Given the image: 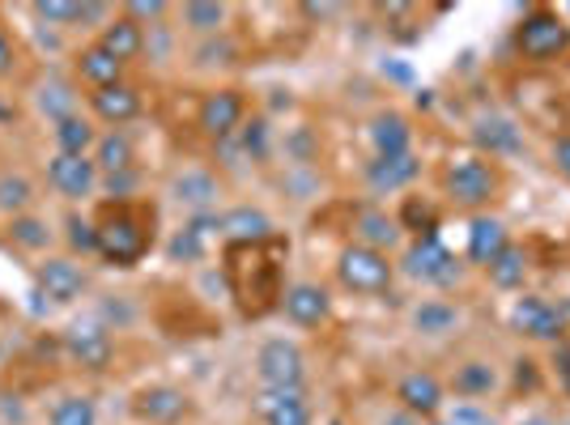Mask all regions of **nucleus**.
Returning a JSON list of instances; mask_svg holds the SVG:
<instances>
[{
  "mask_svg": "<svg viewBox=\"0 0 570 425\" xmlns=\"http://www.w3.org/2000/svg\"><path fill=\"white\" fill-rule=\"evenodd\" d=\"M285 256L289 243L282 235L264 243H226L222 247V277L243 319H264L282 310L285 298Z\"/></svg>",
  "mask_w": 570,
  "mask_h": 425,
  "instance_id": "f257e3e1",
  "label": "nucleus"
},
{
  "mask_svg": "<svg viewBox=\"0 0 570 425\" xmlns=\"http://www.w3.org/2000/svg\"><path fill=\"white\" fill-rule=\"evenodd\" d=\"M98 260L111 268H137L158 243V209L154 200H102L95 209Z\"/></svg>",
  "mask_w": 570,
  "mask_h": 425,
  "instance_id": "f03ea898",
  "label": "nucleus"
},
{
  "mask_svg": "<svg viewBox=\"0 0 570 425\" xmlns=\"http://www.w3.org/2000/svg\"><path fill=\"white\" fill-rule=\"evenodd\" d=\"M439 188L448 196V205L476 217V212H490V205L502 196V170L481 154H460V158H448Z\"/></svg>",
  "mask_w": 570,
  "mask_h": 425,
  "instance_id": "7ed1b4c3",
  "label": "nucleus"
},
{
  "mask_svg": "<svg viewBox=\"0 0 570 425\" xmlns=\"http://www.w3.org/2000/svg\"><path fill=\"white\" fill-rule=\"evenodd\" d=\"M511 43L523 65H558L570 56V22L562 9H549V4H532L523 13L515 30H511Z\"/></svg>",
  "mask_w": 570,
  "mask_h": 425,
  "instance_id": "20e7f679",
  "label": "nucleus"
},
{
  "mask_svg": "<svg viewBox=\"0 0 570 425\" xmlns=\"http://www.w3.org/2000/svg\"><path fill=\"white\" fill-rule=\"evenodd\" d=\"M336 281L350 294H362V298H380L396 285V260L387 251H375L366 243H350L341 247L336 256Z\"/></svg>",
  "mask_w": 570,
  "mask_h": 425,
  "instance_id": "39448f33",
  "label": "nucleus"
},
{
  "mask_svg": "<svg viewBox=\"0 0 570 425\" xmlns=\"http://www.w3.org/2000/svg\"><path fill=\"white\" fill-rule=\"evenodd\" d=\"M396 268H401L404 277H413V281H422V285H434V289H452V285L464 277L460 260L448 251V243L439 235L413 238V243L404 247V256Z\"/></svg>",
  "mask_w": 570,
  "mask_h": 425,
  "instance_id": "423d86ee",
  "label": "nucleus"
},
{
  "mask_svg": "<svg viewBox=\"0 0 570 425\" xmlns=\"http://www.w3.org/2000/svg\"><path fill=\"white\" fill-rule=\"evenodd\" d=\"M243 123H247V90L238 86H217L196 102V128L214 145H226Z\"/></svg>",
  "mask_w": 570,
  "mask_h": 425,
  "instance_id": "0eeeda50",
  "label": "nucleus"
},
{
  "mask_svg": "<svg viewBox=\"0 0 570 425\" xmlns=\"http://www.w3.org/2000/svg\"><path fill=\"white\" fill-rule=\"evenodd\" d=\"M256 383L264 392H285V387H307V354L285 340L273 336L256 349Z\"/></svg>",
  "mask_w": 570,
  "mask_h": 425,
  "instance_id": "6e6552de",
  "label": "nucleus"
},
{
  "mask_svg": "<svg viewBox=\"0 0 570 425\" xmlns=\"http://www.w3.org/2000/svg\"><path fill=\"white\" fill-rule=\"evenodd\" d=\"M511 328L523 340H541V345H558L567 336V310L549 303L546 294H520L511 303Z\"/></svg>",
  "mask_w": 570,
  "mask_h": 425,
  "instance_id": "1a4fd4ad",
  "label": "nucleus"
},
{
  "mask_svg": "<svg viewBox=\"0 0 570 425\" xmlns=\"http://www.w3.org/2000/svg\"><path fill=\"white\" fill-rule=\"evenodd\" d=\"M35 285H39V294L48 298L51 307H72V303L86 298L90 277L72 256H43L39 268H35Z\"/></svg>",
  "mask_w": 570,
  "mask_h": 425,
  "instance_id": "9d476101",
  "label": "nucleus"
},
{
  "mask_svg": "<svg viewBox=\"0 0 570 425\" xmlns=\"http://www.w3.org/2000/svg\"><path fill=\"white\" fill-rule=\"evenodd\" d=\"M392 396L401 404V413H409L413 422H434L443 413V404H448V387L434 370H409V375L396 378Z\"/></svg>",
  "mask_w": 570,
  "mask_h": 425,
  "instance_id": "9b49d317",
  "label": "nucleus"
},
{
  "mask_svg": "<svg viewBox=\"0 0 570 425\" xmlns=\"http://www.w3.org/2000/svg\"><path fill=\"white\" fill-rule=\"evenodd\" d=\"M282 315L303 332L324 328L333 319V294L324 285L315 281H294L285 285V298H282Z\"/></svg>",
  "mask_w": 570,
  "mask_h": 425,
  "instance_id": "f8f14e48",
  "label": "nucleus"
},
{
  "mask_svg": "<svg viewBox=\"0 0 570 425\" xmlns=\"http://www.w3.org/2000/svg\"><path fill=\"white\" fill-rule=\"evenodd\" d=\"M48 184L65 200H90L102 184L95 158H72V154H51L48 158Z\"/></svg>",
  "mask_w": 570,
  "mask_h": 425,
  "instance_id": "ddd939ff",
  "label": "nucleus"
},
{
  "mask_svg": "<svg viewBox=\"0 0 570 425\" xmlns=\"http://www.w3.org/2000/svg\"><path fill=\"white\" fill-rule=\"evenodd\" d=\"M132 413L145 425H179L191 413V396L184 387H175V383H149V387L137 392Z\"/></svg>",
  "mask_w": 570,
  "mask_h": 425,
  "instance_id": "4468645a",
  "label": "nucleus"
},
{
  "mask_svg": "<svg viewBox=\"0 0 570 425\" xmlns=\"http://www.w3.org/2000/svg\"><path fill=\"white\" fill-rule=\"evenodd\" d=\"M65 354L81 366V370H107L111 366V357H116V340H111V332L95 324V319H81V324H72L65 332Z\"/></svg>",
  "mask_w": 570,
  "mask_h": 425,
  "instance_id": "2eb2a0df",
  "label": "nucleus"
},
{
  "mask_svg": "<svg viewBox=\"0 0 570 425\" xmlns=\"http://www.w3.org/2000/svg\"><path fill=\"white\" fill-rule=\"evenodd\" d=\"M170 196L196 217V212H217V200L226 196V188H222V179H217L209 166H184L170 179Z\"/></svg>",
  "mask_w": 570,
  "mask_h": 425,
  "instance_id": "dca6fc26",
  "label": "nucleus"
},
{
  "mask_svg": "<svg viewBox=\"0 0 570 425\" xmlns=\"http://www.w3.org/2000/svg\"><path fill=\"white\" fill-rule=\"evenodd\" d=\"M86 102H90V119H95V123H107V128L132 123L145 107L141 90H137L132 81H116V86H107V90H90Z\"/></svg>",
  "mask_w": 570,
  "mask_h": 425,
  "instance_id": "f3484780",
  "label": "nucleus"
},
{
  "mask_svg": "<svg viewBox=\"0 0 570 425\" xmlns=\"http://www.w3.org/2000/svg\"><path fill=\"white\" fill-rule=\"evenodd\" d=\"M366 141L375 149V158H401V154H413V119L387 107V111H375L366 119Z\"/></svg>",
  "mask_w": 570,
  "mask_h": 425,
  "instance_id": "a211bd4d",
  "label": "nucleus"
},
{
  "mask_svg": "<svg viewBox=\"0 0 570 425\" xmlns=\"http://www.w3.org/2000/svg\"><path fill=\"white\" fill-rule=\"evenodd\" d=\"M366 188L375 196H396V191H409L417 179H422V158L417 154H401V158H375L366 162Z\"/></svg>",
  "mask_w": 570,
  "mask_h": 425,
  "instance_id": "6ab92c4d",
  "label": "nucleus"
},
{
  "mask_svg": "<svg viewBox=\"0 0 570 425\" xmlns=\"http://www.w3.org/2000/svg\"><path fill=\"white\" fill-rule=\"evenodd\" d=\"M256 417L264 425H311V401L307 387H285V392H264L256 396Z\"/></svg>",
  "mask_w": 570,
  "mask_h": 425,
  "instance_id": "aec40b11",
  "label": "nucleus"
},
{
  "mask_svg": "<svg viewBox=\"0 0 570 425\" xmlns=\"http://www.w3.org/2000/svg\"><path fill=\"white\" fill-rule=\"evenodd\" d=\"M102 51H111L119 65L128 69L132 60H141V51L145 43H149V34H145V26H137L128 13H111L107 22H102V30H98V39H95Z\"/></svg>",
  "mask_w": 570,
  "mask_h": 425,
  "instance_id": "412c9836",
  "label": "nucleus"
},
{
  "mask_svg": "<svg viewBox=\"0 0 570 425\" xmlns=\"http://www.w3.org/2000/svg\"><path fill=\"white\" fill-rule=\"evenodd\" d=\"M214 238H222V230H217V212H196V217H188V226L184 230H175V238H170V260L175 264H196L209 256V247H214Z\"/></svg>",
  "mask_w": 570,
  "mask_h": 425,
  "instance_id": "4be33fe9",
  "label": "nucleus"
},
{
  "mask_svg": "<svg viewBox=\"0 0 570 425\" xmlns=\"http://www.w3.org/2000/svg\"><path fill=\"white\" fill-rule=\"evenodd\" d=\"M507 243H511L507 221H502V217H490V212H476L473 221H469V243H464V256H469L476 268H485V264L494 260Z\"/></svg>",
  "mask_w": 570,
  "mask_h": 425,
  "instance_id": "5701e85b",
  "label": "nucleus"
},
{
  "mask_svg": "<svg viewBox=\"0 0 570 425\" xmlns=\"http://www.w3.org/2000/svg\"><path fill=\"white\" fill-rule=\"evenodd\" d=\"M217 230L226 243H264V238H273V217L264 209H252V205H238V209H226L217 212Z\"/></svg>",
  "mask_w": 570,
  "mask_h": 425,
  "instance_id": "b1692460",
  "label": "nucleus"
},
{
  "mask_svg": "<svg viewBox=\"0 0 570 425\" xmlns=\"http://www.w3.org/2000/svg\"><path fill=\"white\" fill-rule=\"evenodd\" d=\"M354 243H366L375 251H396L404 243V230L396 217H387L383 209H357L354 212Z\"/></svg>",
  "mask_w": 570,
  "mask_h": 425,
  "instance_id": "393cba45",
  "label": "nucleus"
},
{
  "mask_svg": "<svg viewBox=\"0 0 570 425\" xmlns=\"http://www.w3.org/2000/svg\"><path fill=\"white\" fill-rule=\"evenodd\" d=\"M72 72H77V81H86L90 90H107V86L124 81V65H119L111 51L98 48V43L77 48V56H72Z\"/></svg>",
  "mask_w": 570,
  "mask_h": 425,
  "instance_id": "a878e982",
  "label": "nucleus"
},
{
  "mask_svg": "<svg viewBox=\"0 0 570 425\" xmlns=\"http://www.w3.org/2000/svg\"><path fill=\"white\" fill-rule=\"evenodd\" d=\"M473 141H476V149H481V158H485V154H490V158H507V154H520L523 149L520 128H515V119H507V116L476 119Z\"/></svg>",
  "mask_w": 570,
  "mask_h": 425,
  "instance_id": "bb28decb",
  "label": "nucleus"
},
{
  "mask_svg": "<svg viewBox=\"0 0 570 425\" xmlns=\"http://www.w3.org/2000/svg\"><path fill=\"white\" fill-rule=\"evenodd\" d=\"M98 123L90 116H69L60 119V123H51V141H56V154H72V158H90L98 145Z\"/></svg>",
  "mask_w": 570,
  "mask_h": 425,
  "instance_id": "cd10ccee",
  "label": "nucleus"
},
{
  "mask_svg": "<svg viewBox=\"0 0 570 425\" xmlns=\"http://www.w3.org/2000/svg\"><path fill=\"white\" fill-rule=\"evenodd\" d=\"M30 13L43 26H56V30H72L81 22H95V18H102V22L111 18L107 4H69V0H39V4H30Z\"/></svg>",
  "mask_w": 570,
  "mask_h": 425,
  "instance_id": "c85d7f7f",
  "label": "nucleus"
},
{
  "mask_svg": "<svg viewBox=\"0 0 570 425\" xmlns=\"http://www.w3.org/2000/svg\"><path fill=\"white\" fill-rule=\"evenodd\" d=\"M90 158H95L102 179H107V175H124V170H137V149H132V141H128L124 128H107V132L98 137Z\"/></svg>",
  "mask_w": 570,
  "mask_h": 425,
  "instance_id": "c756f323",
  "label": "nucleus"
},
{
  "mask_svg": "<svg viewBox=\"0 0 570 425\" xmlns=\"http://www.w3.org/2000/svg\"><path fill=\"white\" fill-rule=\"evenodd\" d=\"M179 22H184V30L196 34V39H217V34H226L230 4H217V0H188V4H179Z\"/></svg>",
  "mask_w": 570,
  "mask_h": 425,
  "instance_id": "7c9ffc66",
  "label": "nucleus"
},
{
  "mask_svg": "<svg viewBox=\"0 0 570 425\" xmlns=\"http://www.w3.org/2000/svg\"><path fill=\"white\" fill-rule=\"evenodd\" d=\"M409 324L422 336H452L460 328V307L448 298H422L417 307L409 310Z\"/></svg>",
  "mask_w": 570,
  "mask_h": 425,
  "instance_id": "2f4dec72",
  "label": "nucleus"
},
{
  "mask_svg": "<svg viewBox=\"0 0 570 425\" xmlns=\"http://www.w3.org/2000/svg\"><path fill=\"white\" fill-rule=\"evenodd\" d=\"M485 273H490V285H494V289L515 294V289H523V281H528V251H523L520 243H507L499 256L485 264Z\"/></svg>",
  "mask_w": 570,
  "mask_h": 425,
  "instance_id": "473e14b6",
  "label": "nucleus"
},
{
  "mask_svg": "<svg viewBox=\"0 0 570 425\" xmlns=\"http://www.w3.org/2000/svg\"><path fill=\"white\" fill-rule=\"evenodd\" d=\"M452 387L455 396H464V401H481V396H490L499 387V375H494V366L485 357H469V362L455 366Z\"/></svg>",
  "mask_w": 570,
  "mask_h": 425,
  "instance_id": "72a5a7b5",
  "label": "nucleus"
},
{
  "mask_svg": "<svg viewBox=\"0 0 570 425\" xmlns=\"http://www.w3.org/2000/svg\"><path fill=\"white\" fill-rule=\"evenodd\" d=\"M48 425H98V404L86 392H65L48 408Z\"/></svg>",
  "mask_w": 570,
  "mask_h": 425,
  "instance_id": "f704fd0d",
  "label": "nucleus"
},
{
  "mask_svg": "<svg viewBox=\"0 0 570 425\" xmlns=\"http://www.w3.org/2000/svg\"><path fill=\"white\" fill-rule=\"evenodd\" d=\"M35 205V184L22 170H0V217H26Z\"/></svg>",
  "mask_w": 570,
  "mask_h": 425,
  "instance_id": "c9c22d12",
  "label": "nucleus"
},
{
  "mask_svg": "<svg viewBox=\"0 0 570 425\" xmlns=\"http://www.w3.org/2000/svg\"><path fill=\"white\" fill-rule=\"evenodd\" d=\"M35 107H39V116H48L51 123H60V119H69L81 111V107H77V90H72L69 81H43L39 95H35Z\"/></svg>",
  "mask_w": 570,
  "mask_h": 425,
  "instance_id": "e433bc0d",
  "label": "nucleus"
},
{
  "mask_svg": "<svg viewBox=\"0 0 570 425\" xmlns=\"http://www.w3.org/2000/svg\"><path fill=\"white\" fill-rule=\"evenodd\" d=\"M396 221H401V230H409L413 238L439 235V209H434L430 200H417V196H404Z\"/></svg>",
  "mask_w": 570,
  "mask_h": 425,
  "instance_id": "4c0bfd02",
  "label": "nucleus"
},
{
  "mask_svg": "<svg viewBox=\"0 0 570 425\" xmlns=\"http://www.w3.org/2000/svg\"><path fill=\"white\" fill-rule=\"evenodd\" d=\"M9 238L22 247V251H48V243H51V226L43 221V217H13L9 221Z\"/></svg>",
  "mask_w": 570,
  "mask_h": 425,
  "instance_id": "58836bf2",
  "label": "nucleus"
},
{
  "mask_svg": "<svg viewBox=\"0 0 570 425\" xmlns=\"http://www.w3.org/2000/svg\"><path fill=\"white\" fill-rule=\"evenodd\" d=\"M230 141H238L243 158L264 162V158H268V145H273V128H268V119H252V123H243V128H238Z\"/></svg>",
  "mask_w": 570,
  "mask_h": 425,
  "instance_id": "ea45409f",
  "label": "nucleus"
},
{
  "mask_svg": "<svg viewBox=\"0 0 570 425\" xmlns=\"http://www.w3.org/2000/svg\"><path fill=\"white\" fill-rule=\"evenodd\" d=\"M69 251L72 256H98V235H95V217H69Z\"/></svg>",
  "mask_w": 570,
  "mask_h": 425,
  "instance_id": "a19ab883",
  "label": "nucleus"
},
{
  "mask_svg": "<svg viewBox=\"0 0 570 425\" xmlns=\"http://www.w3.org/2000/svg\"><path fill=\"white\" fill-rule=\"evenodd\" d=\"M119 13H128L137 26H149V22H163L170 13L167 0H128V4H119Z\"/></svg>",
  "mask_w": 570,
  "mask_h": 425,
  "instance_id": "79ce46f5",
  "label": "nucleus"
},
{
  "mask_svg": "<svg viewBox=\"0 0 570 425\" xmlns=\"http://www.w3.org/2000/svg\"><path fill=\"white\" fill-rule=\"evenodd\" d=\"M18 65H22V51H18V39L4 30V22H0V81L4 77H13L18 72Z\"/></svg>",
  "mask_w": 570,
  "mask_h": 425,
  "instance_id": "37998d69",
  "label": "nucleus"
},
{
  "mask_svg": "<svg viewBox=\"0 0 570 425\" xmlns=\"http://www.w3.org/2000/svg\"><path fill=\"white\" fill-rule=\"evenodd\" d=\"M549 166H553L558 179L570 184V132H558V137L549 141Z\"/></svg>",
  "mask_w": 570,
  "mask_h": 425,
  "instance_id": "c03bdc74",
  "label": "nucleus"
},
{
  "mask_svg": "<svg viewBox=\"0 0 570 425\" xmlns=\"http://www.w3.org/2000/svg\"><path fill=\"white\" fill-rule=\"evenodd\" d=\"M196 56H200V65H235V48H230L222 34H217V39H205Z\"/></svg>",
  "mask_w": 570,
  "mask_h": 425,
  "instance_id": "a18cd8bd",
  "label": "nucleus"
},
{
  "mask_svg": "<svg viewBox=\"0 0 570 425\" xmlns=\"http://www.w3.org/2000/svg\"><path fill=\"white\" fill-rule=\"evenodd\" d=\"M4 119H13V107H9L4 98H0V123H4Z\"/></svg>",
  "mask_w": 570,
  "mask_h": 425,
  "instance_id": "49530a36",
  "label": "nucleus"
},
{
  "mask_svg": "<svg viewBox=\"0 0 570 425\" xmlns=\"http://www.w3.org/2000/svg\"><path fill=\"white\" fill-rule=\"evenodd\" d=\"M328 425H345V422H341V417H333V422H328Z\"/></svg>",
  "mask_w": 570,
  "mask_h": 425,
  "instance_id": "de8ad7c7",
  "label": "nucleus"
}]
</instances>
